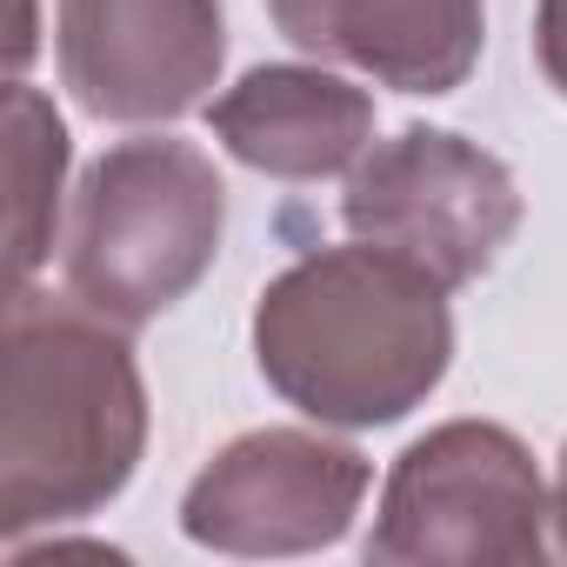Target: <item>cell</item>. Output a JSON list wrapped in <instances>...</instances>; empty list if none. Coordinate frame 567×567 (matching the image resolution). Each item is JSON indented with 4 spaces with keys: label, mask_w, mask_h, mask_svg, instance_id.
<instances>
[{
    "label": "cell",
    "mask_w": 567,
    "mask_h": 567,
    "mask_svg": "<svg viewBox=\"0 0 567 567\" xmlns=\"http://www.w3.org/2000/svg\"><path fill=\"white\" fill-rule=\"evenodd\" d=\"M147 447V388L114 321L14 288L0 361V534L94 514Z\"/></svg>",
    "instance_id": "cell-2"
},
{
    "label": "cell",
    "mask_w": 567,
    "mask_h": 567,
    "mask_svg": "<svg viewBox=\"0 0 567 567\" xmlns=\"http://www.w3.org/2000/svg\"><path fill=\"white\" fill-rule=\"evenodd\" d=\"M341 220L354 240L414 260L454 295L481 280L494 254L514 240L520 187L487 147L441 127H401L348 174Z\"/></svg>",
    "instance_id": "cell-5"
},
{
    "label": "cell",
    "mask_w": 567,
    "mask_h": 567,
    "mask_svg": "<svg viewBox=\"0 0 567 567\" xmlns=\"http://www.w3.org/2000/svg\"><path fill=\"white\" fill-rule=\"evenodd\" d=\"M368 481L374 474L348 441L260 427L220 447L194 474L181 501V527L214 554H308V547H334L354 527Z\"/></svg>",
    "instance_id": "cell-6"
},
{
    "label": "cell",
    "mask_w": 567,
    "mask_h": 567,
    "mask_svg": "<svg viewBox=\"0 0 567 567\" xmlns=\"http://www.w3.org/2000/svg\"><path fill=\"white\" fill-rule=\"evenodd\" d=\"M280 34L308 54L348 61L401 94H454L487 34L481 0H267Z\"/></svg>",
    "instance_id": "cell-8"
},
{
    "label": "cell",
    "mask_w": 567,
    "mask_h": 567,
    "mask_svg": "<svg viewBox=\"0 0 567 567\" xmlns=\"http://www.w3.org/2000/svg\"><path fill=\"white\" fill-rule=\"evenodd\" d=\"M227 227V187L194 141L147 134L107 147L68 220V295L114 328H141L194 295Z\"/></svg>",
    "instance_id": "cell-3"
},
{
    "label": "cell",
    "mask_w": 567,
    "mask_h": 567,
    "mask_svg": "<svg viewBox=\"0 0 567 567\" xmlns=\"http://www.w3.org/2000/svg\"><path fill=\"white\" fill-rule=\"evenodd\" d=\"M447 354V288L374 240L295 260L254 308V361L267 388L328 427L401 421L441 388Z\"/></svg>",
    "instance_id": "cell-1"
},
{
    "label": "cell",
    "mask_w": 567,
    "mask_h": 567,
    "mask_svg": "<svg viewBox=\"0 0 567 567\" xmlns=\"http://www.w3.org/2000/svg\"><path fill=\"white\" fill-rule=\"evenodd\" d=\"M554 494L534 474V454L494 421H447L414 441L381 494L368 560H540Z\"/></svg>",
    "instance_id": "cell-4"
},
{
    "label": "cell",
    "mask_w": 567,
    "mask_h": 567,
    "mask_svg": "<svg viewBox=\"0 0 567 567\" xmlns=\"http://www.w3.org/2000/svg\"><path fill=\"white\" fill-rule=\"evenodd\" d=\"M214 141L274 181H321L361 161L374 141V101L321 68H254L207 107Z\"/></svg>",
    "instance_id": "cell-9"
},
{
    "label": "cell",
    "mask_w": 567,
    "mask_h": 567,
    "mask_svg": "<svg viewBox=\"0 0 567 567\" xmlns=\"http://www.w3.org/2000/svg\"><path fill=\"white\" fill-rule=\"evenodd\" d=\"M61 81L94 121H181L227 61L220 0H61Z\"/></svg>",
    "instance_id": "cell-7"
},
{
    "label": "cell",
    "mask_w": 567,
    "mask_h": 567,
    "mask_svg": "<svg viewBox=\"0 0 567 567\" xmlns=\"http://www.w3.org/2000/svg\"><path fill=\"white\" fill-rule=\"evenodd\" d=\"M554 527H560V554H567V447H560V467H554Z\"/></svg>",
    "instance_id": "cell-12"
},
{
    "label": "cell",
    "mask_w": 567,
    "mask_h": 567,
    "mask_svg": "<svg viewBox=\"0 0 567 567\" xmlns=\"http://www.w3.org/2000/svg\"><path fill=\"white\" fill-rule=\"evenodd\" d=\"M534 61L547 74V87L567 101V0H540V14H534Z\"/></svg>",
    "instance_id": "cell-11"
},
{
    "label": "cell",
    "mask_w": 567,
    "mask_h": 567,
    "mask_svg": "<svg viewBox=\"0 0 567 567\" xmlns=\"http://www.w3.org/2000/svg\"><path fill=\"white\" fill-rule=\"evenodd\" d=\"M61 174H68V127L34 94L14 81L8 94V181H14V288H28V274L54 247V214H61Z\"/></svg>",
    "instance_id": "cell-10"
}]
</instances>
